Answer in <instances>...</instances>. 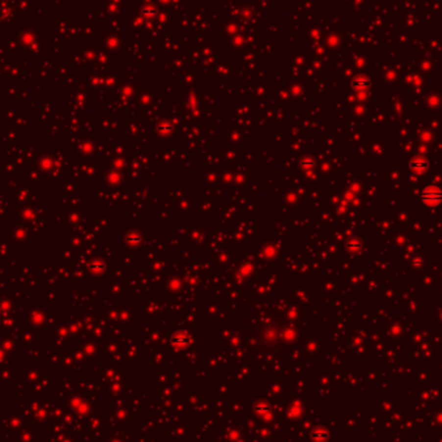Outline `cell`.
Returning <instances> with one entry per match:
<instances>
[{"mask_svg": "<svg viewBox=\"0 0 442 442\" xmlns=\"http://www.w3.org/2000/svg\"><path fill=\"white\" fill-rule=\"evenodd\" d=\"M410 167H411V170L415 172H424V171H427V168H428V161L423 157L414 158L410 163Z\"/></svg>", "mask_w": 442, "mask_h": 442, "instance_id": "2", "label": "cell"}, {"mask_svg": "<svg viewBox=\"0 0 442 442\" xmlns=\"http://www.w3.org/2000/svg\"><path fill=\"white\" fill-rule=\"evenodd\" d=\"M421 200L423 203L427 206H437L442 202V192L441 189L436 188V186H429L425 188L421 193Z\"/></svg>", "mask_w": 442, "mask_h": 442, "instance_id": "1", "label": "cell"}]
</instances>
